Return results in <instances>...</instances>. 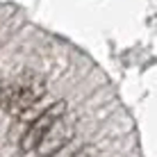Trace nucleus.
<instances>
[{
  "label": "nucleus",
  "mask_w": 157,
  "mask_h": 157,
  "mask_svg": "<svg viewBox=\"0 0 157 157\" xmlns=\"http://www.w3.org/2000/svg\"><path fill=\"white\" fill-rule=\"evenodd\" d=\"M43 96H46L43 80L36 73L25 71L16 82L0 86V107L14 116H21L28 109H32Z\"/></svg>",
  "instance_id": "nucleus-1"
},
{
  "label": "nucleus",
  "mask_w": 157,
  "mask_h": 157,
  "mask_svg": "<svg viewBox=\"0 0 157 157\" xmlns=\"http://www.w3.org/2000/svg\"><path fill=\"white\" fill-rule=\"evenodd\" d=\"M73 134H75V123L71 121L68 114H62L50 128L46 130V134L39 139V144H36V148H34L36 155H39V157L57 155L59 150L73 139Z\"/></svg>",
  "instance_id": "nucleus-2"
},
{
  "label": "nucleus",
  "mask_w": 157,
  "mask_h": 157,
  "mask_svg": "<svg viewBox=\"0 0 157 157\" xmlns=\"http://www.w3.org/2000/svg\"><path fill=\"white\" fill-rule=\"evenodd\" d=\"M62 114H66V100H57V102H52L48 109H43L41 114L30 123V128L25 130V134L21 137V148L23 150H34L36 144H39V139L46 134V130Z\"/></svg>",
  "instance_id": "nucleus-3"
}]
</instances>
